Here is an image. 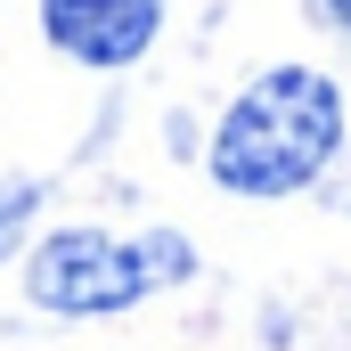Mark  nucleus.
Wrapping results in <instances>:
<instances>
[{
	"label": "nucleus",
	"mask_w": 351,
	"mask_h": 351,
	"mask_svg": "<svg viewBox=\"0 0 351 351\" xmlns=\"http://www.w3.org/2000/svg\"><path fill=\"white\" fill-rule=\"evenodd\" d=\"M343 139V98L327 74L311 66H278L245 90L221 131H213V180L237 196H286L302 180H319V164Z\"/></svg>",
	"instance_id": "f257e3e1"
},
{
	"label": "nucleus",
	"mask_w": 351,
	"mask_h": 351,
	"mask_svg": "<svg viewBox=\"0 0 351 351\" xmlns=\"http://www.w3.org/2000/svg\"><path fill=\"white\" fill-rule=\"evenodd\" d=\"M196 269L188 237L180 229H147V237H98V229H58L41 237L33 254V302L41 311H66V319H90V311H131L139 294L156 286H180Z\"/></svg>",
	"instance_id": "f03ea898"
},
{
	"label": "nucleus",
	"mask_w": 351,
	"mask_h": 351,
	"mask_svg": "<svg viewBox=\"0 0 351 351\" xmlns=\"http://www.w3.org/2000/svg\"><path fill=\"white\" fill-rule=\"evenodd\" d=\"M41 25L66 58L82 66H131L156 25H164V0H41Z\"/></svg>",
	"instance_id": "7ed1b4c3"
},
{
	"label": "nucleus",
	"mask_w": 351,
	"mask_h": 351,
	"mask_svg": "<svg viewBox=\"0 0 351 351\" xmlns=\"http://www.w3.org/2000/svg\"><path fill=\"white\" fill-rule=\"evenodd\" d=\"M33 204H41V196H33L25 180H0V254H8L16 237H25V221H33Z\"/></svg>",
	"instance_id": "20e7f679"
},
{
	"label": "nucleus",
	"mask_w": 351,
	"mask_h": 351,
	"mask_svg": "<svg viewBox=\"0 0 351 351\" xmlns=\"http://www.w3.org/2000/svg\"><path fill=\"white\" fill-rule=\"evenodd\" d=\"M327 16H335V25H343V33H351V0H327Z\"/></svg>",
	"instance_id": "39448f33"
}]
</instances>
